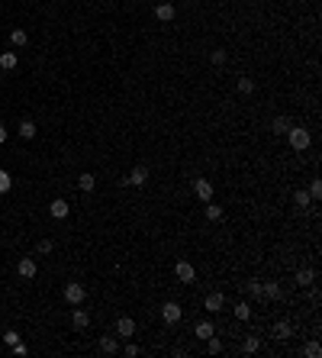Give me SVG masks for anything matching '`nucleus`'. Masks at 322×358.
Returning a JSON list of instances; mask_svg holds the SVG:
<instances>
[{
  "label": "nucleus",
  "mask_w": 322,
  "mask_h": 358,
  "mask_svg": "<svg viewBox=\"0 0 322 358\" xmlns=\"http://www.w3.org/2000/svg\"><path fill=\"white\" fill-rule=\"evenodd\" d=\"M290 145H293V152H306L309 148V142H313V136H309V129H303V126H290Z\"/></svg>",
  "instance_id": "nucleus-1"
},
{
  "label": "nucleus",
  "mask_w": 322,
  "mask_h": 358,
  "mask_svg": "<svg viewBox=\"0 0 322 358\" xmlns=\"http://www.w3.org/2000/svg\"><path fill=\"white\" fill-rule=\"evenodd\" d=\"M84 297H87L84 284H77V281H71V284H65V300H68L71 307H81V304H84Z\"/></svg>",
  "instance_id": "nucleus-2"
},
{
  "label": "nucleus",
  "mask_w": 322,
  "mask_h": 358,
  "mask_svg": "<svg viewBox=\"0 0 322 358\" xmlns=\"http://www.w3.org/2000/svg\"><path fill=\"white\" fill-rule=\"evenodd\" d=\"M181 316H184V310H181V304H174V300H168V304L161 307V319H164L168 326L181 323Z\"/></svg>",
  "instance_id": "nucleus-3"
},
{
  "label": "nucleus",
  "mask_w": 322,
  "mask_h": 358,
  "mask_svg": "<svg viewBox=\"0 0 322 358\" xmlns=\"http://www.w3.org/2000/svg\"><path fill=\"white\" fill-rule=\"evenodd\" d=\"M123 184H129V187H142V184H148V168H145V165H136L129 178H123Z\"/></svg>",
  "instance_id": "nucleus-4"
},
{
  "label": "nucleus",
  "mask_w": 322,
  "mask_h": 358,
  "mask_svg": "<svg viewBox=\"0 0 322 358\" xmlns=\"http://www.w3.org/2000/svg\"><path fill=\"white\" fill-rule=\"evenodd\" d=\"M193 194H197L203 203H209V200H213V184H209L207 178H197V181H193Z\"/></svg>",
  "instance_id": "nucleus-5"
},
{
  "label": "nucleus",
  "mask_w": 322,
  "mask_h": 358,
  "mask_svg": "<svg viewBox=\"0 0 322 358\" xmlns=\"http://www.w3.org/2000/svg\"><path fill=\"white\" fill-rule=\"evenodd\" d=\"M174 278H177V281H184V284H190V281L197 278V271H193L190 262H177V265H174Z\"/></svg>",
  "instance_id": "nucleus-6"
},
{
  "label": "nucleus",
  "mask_w": 322,
  "mask_h": 358,
  "mask_svg": "<svg viewBox=\"0 0 322 358\" xmlns=\"http://www.w3.org/2000/svg\"><path fill=\"white\" fill-rule=\"evenodd\" d=\"M132 333H136V323H132L129 316H119V319H116V335H119V339H129Z\"/></svg>",
  "instance_id": "nucleus-7"
},
{
  "label": "nucleus",
  "mask_w": 322,
  "mask_h": 358,
  "mask_svg": "<svg viewBox=\"0 0 322 358\" xmlns=\"http://www.w3.org/2000/svg\"><path fill=\"white\" fill-rule=\"evenodd\" d=\"M68 210H71V203L62 200V197H58V200H52V207H48V213H52L55 219H65V216H68Z\"/></svg>",
  "instance_id": "nucleus-8"
},
{
  "label": "nucleus",
  "mask_w": 322,
  "mask_h": 358,
  "mask_svg": "<svg viewBox=\"0 0 322 358\" xmlns=\"http://www.w3.org/2000/svg\"><path fill=\"white\" fill-rule=\"evenodd\" d=\"M36 262H32V258H20V278H26V281H32L36 278Z\"/></svg>",
  "instance_id": "nucleus-9"
},
{
  "label": "nucleus",
  "mask_w": 322,
  "mask_h": 358,
  "mask_svg": "<svg viewBox=\"0 0 322 358\" xmlns=\"http://www.w3.org/2000/svg\"><path fill=\"white\" fill-rule=\"evenodd\" d=\"M155 16H158L161 23H171V20H174V3H158V7H155Z\"/></svg>",
  "instance_id": "nucleus-10"
},
{
  "label": "nucleus",
  "mask_w": 322,
  "mask_h": 358,
  "mask_svg": "<svg viewBox=\"0 0 322 358\" xmlns=\"http://www.w3.org/2000/svg\"><path fill=\"white\" fill-rule=\"evenodd\" d=\"M100 352H103V355H116V352H119V342H116L113 335H103V339H100Z\"/></svg>",
  "instance_id": "nucleus-11"
},
{
  "label": "nucleus",
  "mask_w": 322,
  "mask_h": 358,
  "mask_svg": "<svg viewBox=\"0 0 322 358\" xmlns=\"http://www.w3.org/2000/svg\"><path fill=\"white\" fill-rule=\"evenodd\" d=\"M193 333H197L200 339H209V335H213L216 329H213V323H209V319H200L197 326H193Z\"/></svg>",
  "instance_id": "nucleus-12"
},
{
  "label": "nucleus",
  "mask_w": 322,
  "mask_h": 358,
  "mask_svg": "<svg viewBox=\"0 0 322 358\" xmlns=\"http://www.w3.org/2000/svg\"><path fill=\"white\" fill-rule=\"evenodd\" d=\"M261 297H268V300H280L284 290L277 287V284H261Z\"/></svg>",
  "instance_id": "nucleus-13"
},
{
  "label": "nucleus",
  "mask_w": 322,
  "mask_h": 358,
  "mask_svg": "<svg viewBox=\"0 0 322 358\" xmlns=\"http://www.w3.org/2000/svg\"><path fill=\"white\" fill-rule=\"evenodd\" d=\"M71 323H74V329H87L91 326V316H87L84 310H74L71 313Z\"/></svg>",
  "instance_id": "nucleus-14"
},
{
  "label": "nucleus",
  "mask_w": 322,
  "mask_h": 358,
  "mask_svg": "<svg viewBox=\"0 0 322 358\" xmlns=\"http://www.w3.org/2000/svg\"><path fill=\"white\" fill-rule=\"evenodd\" d=\"M313 281H316V271H313V268H299V271H297V284H303V287H309Z\"/></svg>",
  "instance_id": "nucleus-15"
},
{
  "label": "nucleus",
  "mask_w": 322,
  "mask_h": 358,
  "mask_svg": "<svg viewBox=\"0 0 322 358\" xmlns=\"http://www.w3.org/2000/svg\"><path fill=\"white\" fill-rule=\"evenodd\" d=\"M16 62H20V58H16V52H3V55H0V68H3V71H13Z\"/></svg>",
  "instance_id": "nucleus-16"
},
{
  "label": "nucleus",
  "mask_w": 322,
  "mask_h": 358,
  "mask_svg": "<svg viewBox=\"0 0 322 358\" xmlns=\"http://www.w3.org/2000/svg\"><path fill=\"white\" fill-rule=\"evenodd\" d=\"M274 335H277V339H290V335H293V326L287 323V319H280V323L274 326Z\"/></svg>",
  "instance_id": "nucleus-17"
},
{
  "label": "nucleus",
  "mask_w": 322,
  "mask_h": 358,
  "mask_svg": "<svg viewBox=\"0 0 322 358\" xmlns=\"http://www.w3.org/2000/svg\"><path fill=\"white\" fill-rule=\"evenodd\" d=\"M77 187H81V191H93V187H97V178H93L91 171H84L81 178H77Z\"/></svg>",
  "instance_id": "nucleus-18"
},
{
  "label": "nucleus",
  "mask_w": 322,
  "mask_h": 358,
  "mask_svg": "<svg viewBox=\"0 0 322 358\" xmlns=\"http://www.w3.org/2000/svg\"><path fill=\"white\" fill-rule=\"evenodd\" d=\"M10 42H13L16 48H23L26 42H29V36H26V29H13V32H10Z\"/></svg>",
  "instance_id": "nucleus-19"
},
{
  "label": "nucleus",
  "mask_w": 322,
  "mask_h": 358,
  "mask_svg": "<svg viewBox=\"0 0 322 358\" xmlns=\"http://www.w3.org/2000/svg\"><path fill=\"white\" fill-rule=\"evenodd\" d=\"M223 304H226V300H223V294H209V297H207V310H213V313H219V310H223Z\"/></svg>",
  "instance_id": "nucleus-20"
},
{
  "label": "nucleus",
  "mask_w": 322,
  "mask_h": 358,
  "mask_svg": "<svg viewBox=\"0 0 322 358\" xmlns=\"http://www.w3.org/2000/svg\"><path fill=\"white\" fill-rule=\"evenodd\" d=\"M20 136H23V139H32V136H36V123H32V119H23V123H20Z\"/></svg>",
  "instance_id": "nucleus-21"
},
{
  "label": "nucleus",
  "mask_w": 322,
  "mask_h": 358,
  "mask_svg": "<svg viewBox=\"0 0 322 358\" xmlns=\"http://www.w3.org/2000/svg\"><path fill=\"white\" fill-rule=\"evenodd\" d=\"M303 355H306V358H319L322 355V345L319 342H306V345H303Z\"/></svg>",
  "instance_id": "nucleus-22"
},
{
  "label": "nucleus",
  "mask_w": 322,
  "mask_h": 358,
  "mask_svg": "<svg viewBox=\"0 0 322 358\" xmlns=\"http://www.w3.org/2000/svg\"><path fill=\"white\" fill-rule=\"evenodd\" d=\"M290 126H293L290 117H277L274 119V133H290Z\"/></svg>",
  "instance_id": "nucleus-23"
},
{
  "label": "nucleus",
  "mask_w": 322,
  "mask_h": 358,
  "mask_svg": "<svg viewBox=\"0 0 322 358\" xmlns=\"http://www.w3.org/2000/svg\"><path fill=\"white\" fill-rule=\"evenodd\" d=\"M258 349H261V342L254 339V335H248V339H245V345H242V352H245V355H254Z\"/></svg>",
  "instance_id": "nucleus-24"
},
{
  "label": "nucleus",
  "mask_w": 322,
  "mask_h": 358,
  "mask_svg": "<svg viewBox=\"0 0 322 358\" xmlns=\"http://www.w3.org/2000/svg\"><path fill=\"white\" fill-rule=\"evenodd\" d=\"M207 349H209V355H219V352H223V342H219L216 335H209V339H207Z\"/></svg>",
  "instance_id": "nucleus-25"
},
{
  "label": "nucleus",
  "mask_w": 322,
  "mask_h": 358,
  "mask_svg": "<svg viewBox=\"0 0 322 358\" xmlns=\"http://www.w3.org/2000/svg\"><path fill=\"white\" fill-rule=\"evenodd\" d=\"M207 216H209V219H223V207H216V203L209 200V203H207Z\"/></svg>",
  "instance_id": "nucleus-26"
},
{
  "label": "nucleus",
  "mask_w": 322,
  "mask_h": 358,
  "mask_svg": "<svg viewBox=\"0 0 322 358\" xmlns=\"http://www.w3.org/2000/svg\"><path fill=\"white\" fill-rule=\"evenodd\" d=\"M254 91V81L252 78H238V94H252Z\"/></svg>",
  "instance_id": "nucleus-27"
},
{
  "label": "nucleus",
  "mask_w": 322,
  "mask_h": 358,
  "mask_svg": "<svg viewBox=\"0 0 322 358\" xmlns=\"http://www.w3.org/2000/svg\"><path fill=\"white\" fill-rule=\"evenodd\" d=\"M10 187H13V181H10V174L3 171V168H0V194H7Z\"/></svg>",
  "instance_id": "nucleus-28"
},
{
  "label": "nucleus",
  "mask_w": 322,
  "mask_h": 358,
  "mask_svg": "<svg viewBox=\"0 0 322 358\" xmlns=\"http://www.w3.org/2000/svg\"><path fill=\"white\" fill-rule=\"evenodd\" d=\"M293 200H297L299 207H309V200H313V197H309V191H297V194H293Z\"/></svg>",
  "instance_id": "nucleus-29"
},
{
  "label": "nucleus",
  "mask_w": 322,
  "mask_h": 358,
  "mask_svg": "<svg viewBox=\"0 0 322 358\" xmlns=\"http://www.w3.org/2000/svg\"><path fill=\"white\" fill-rule=\"evenodd\" d=\"M3 342H7L10 349H13V345L20 342V333H16V329H7V333H3Z\"/></svg>",
  "instance_id": "nucleus-30"
},
{
  "label": "nucleus",
  "mask_w": 322,
  "mask_h": 358,
  "mask_svg": "<svg viewBox=\"0 0 322 358\" xmlns=\"http://www.w3.org/2000/svg\"><path fill=\"white\" fill-rule=\"evenodd\" d=\"M309 197H313V200H319V197H322V184H319V178H313V184H309Z\"/></svg>",
  "instance_id": "nucleus-31"
},
{
  "label": "nucleus",
  "mask_w": 322,
  "mask_h": 358,
  "mask_svg": "<svg viewBox=\"0 0 322 358\" xmlns=\"http://www.w3.org/2000/svg\"><path fill=\"white\" fill-rule=\"evenodd\" d=\"M248 316H252V307H248V304H238L235 307V319H248Z\"/></svg>",
  "instance_id": "nucleus-32"
},
{
  "label": "nucleus",
  "mask_w": 322,
  "mask_h": 358,
  "mask_svg": "<svg viewBox=\"0 0 322 358\" xmlns=\"http://www.w3.org/2000/svg\"><path fill=\"white\" fill-rule=\"evenodd\" d=\"M52 249H55V242H52V239H42V242H39V255H48Z\"/></svg>",
  "instance_id": "nucleus-33"
},
{
  "label": "nucleus",
  "mask_w": 322,
  "mask_h": 358,
  "mask_svg": "<svg viewBox=\"0 0 322 358\" xmlns=\"http://www.w3.org/2000/svg\"><path fill=\"white\" fill-rule=\"evenodd\" d=\"M209 58H213V65H226V52H223V48H213Z\"/></svg>",
  "instance_id": "nucleus-34"
},
{
  "label": "nucleus",
  "mask_w": 322,
  "mask_h": 358,
  "mask_svg": "<svg viewBox=\"0 0 322 358\" xmlns=\"http://www.w3.org/2000/svg\"><path fill=\"white\" fill-rule=\"evenodd\" d=\"M13 355H20V358H23V355H29V349H26L23 342H16V345H13Z\"/></svg>",
  "instance_id": "nucleus-35"
},
{
  "label": "nucleus",
  "mask_w": 322,
  "mask_h": 358,
  "mask_svg": "<svg viewBox=\"0 0 322 358\" xmlns=\"http://www.w3.org/2000/svg\"><path fill=\"white\" fill-rule=\"evenodd\" d=\"M248 290H252V297H261V281H252V284H248Z\"/></svg>",
  "instance_id": "nucleus-36"
},
{
  "label": "nucleus",
  "mask_w": 322,
  "mask_h": 358,
  "mask_svg": "<svg viewBox=\"0 0 322 358\" xmlns=\"http://www.w3.org/2000/svg\"><path fill=\"white\" fill-rule=\"evenodd\" d=\"M123 355H126V358H136V355H138V345H126Z\"/></svg>",
  "instance_id": "nucleus-37"
},
{
  "label": "nucleus",
  "mask_w": 322,
  "mask_h": 358,
  "mask_svg": "<svg viewBox=\"0 0 322 358\" xmlns=\"http://www.w3.org/2000/svg\"><path fill=\"white\" fill-rule=\"evenodd\" d=\"M3 142H7V129H3V126H0V145H3Z\"/></svg>",
  "instance_id": "nucleus-38"
}]
</instances>
